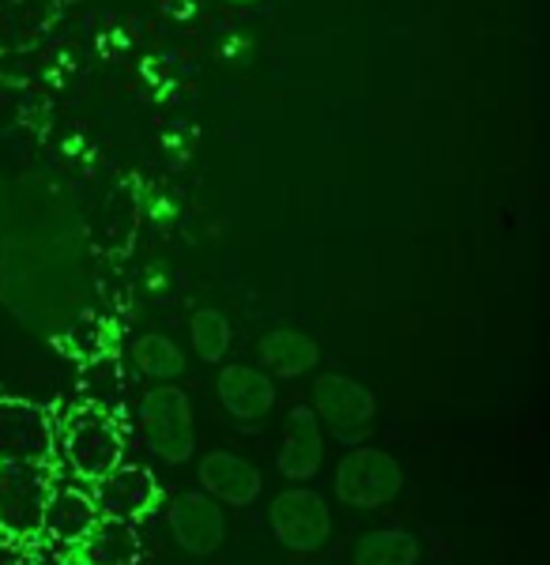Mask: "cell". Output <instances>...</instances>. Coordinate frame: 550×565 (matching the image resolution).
<instances>
[{"instance_id":"obj_1","label":"cell","mask_w":550,"mask_h":565,"mask_svg":"<svg viewBox=\"0 0 550 565\" xmlns=\"http://www.w3.org/2000/svg\"><path fill=\"white\" fill-rule=\"evenodd\" d=\"M50 463H0V535L34 540L42 535L45 501L53 494Z\"/></svg>"},{"instance_id":"obj_2","label":"cell","mask_w":550,"mask_h":565,"mask_svg":"<svg viewBox=\"0 0 550 565\" xmlns=\"http://www.w3.org/2000/svg\"><path fill=\"white\" fill-rule=\"evenodd\" d=\"M121 430L106 412L91 407V412H80L64 426V460L76 471L80 479H103L106 471H114L121 463Z\"/></svg>"},{"instance_id":"obj_3","label":"cell","mask_w":550,"mask_h":565,"mask_svg":"<svg viewBox=\"0 0 550 565\" xmlns=\"http://www.w3.org/2000/svg\"><path fill=\"white\" fill-rule=\"evenodd\" d=\"M140 426H144L148 445L159 457L186 460L192 452V412L181 388H173V385L151 388L140 407Z\"/></svg>"},{"instance_id":"obj_4","label":"cell","mask_w":550,"mask_h":565,"mask_svg":"<svg viewBox=\"0 0 550 565\" xmlns=\"http://www.w3.org/2000/svg\"><path fill=\"white\" fill-rule=\"evenodd\" d=\"M53 423L27 399H0V463H50Z\"/></svg>"},{"instance_id":"obj_5","label":"cell","mask_w":550,"mask_h":565,"mask_svg":"<svg viewBox=\"0 0 550 565\" xmlns=\"http://www.w3.org/2000/svg\"><path fill=\"white\" fill-rule=\"evenodd\" d=\"M403 487L400 463L381 449H355L351 457H343L336 476V490L351 505H384L389 498H396Z\"/></svg>"},{"instance_id":"obj_6","label":"cell","mask_w":550,"mask_h":565,"mask_svg":"<svg viewBox=\"0 0 550 565\" xmlns=\"http://www.w3.org/2000/svg\"><path fill=\"white\" fill-rule=\"evenodd\" d=\"M314 399H317L320 418H325V423L336 430V437H343V441H359V437L370 430L373 412H378V407H373V396L359 385V381L336 377V373H328V377L317 381Z\"/></svg>"},{"instance_id":"obj_7","label":"cell","mask_w":550,"mask_h":565,"mask_svg":"<svg viewBox=\"0 0 550 565\" xmlns=\"http://www.w3.org/2000/svg\"><path fill=\"white\" fill-rule=\"evenodd\" d=\"M328 505L320 501L314 490H290L279 494L272 505V527L279 535V543L295 546V551H317L328 540Z\"/></svg>"},{"instance_id":"obj_8","label":"cell","mask_w":550,"mask_h":565,"mask_svg":"<svg viewBox=\"0 0 550 565\" xmlns=\"http://www.w3.org/2000/svg\"><path fill=\"white\" fill-rule=\"evenodd\" d=\"M159 487H155L151 471L140 463H117L103 479H95V505L103 516H117V521H140L155 505Z\"/></svg>"},{"instance_id":"obj_9","label":"cell","mask_w":550,"mask_h":565,"mask_svg":"<svg viewBox=\"0 0 550 565\" xmlns=\"http://www.w3.org/2000/svg\"><path fill=\"white\" fill-rule=\"evenodd\" d=\"M98 505L95 494L76 487H53L50 501H45V516H42V540L57 543V546H76L98 521Z\"/></svg>"},{"instance_id":"obj_10","label":"cell","mask_w":550,"mask_h":565,"mask_svg":"<svg viewBox=\"0 0 550 565\" xmlns=\"http://www.w3.org/2000/svg\"><path fill=\"white\" fill-rule=\"evenodd\" d=\"M170 527L178 535V543L192 554H212L223 543V513L212 498L204 494H186L173 501L170 509Z\"/></svg>"},{"instance_id":"obj_11","label":"cell","mask_w":550,"mask_h":565,"mask_svg":"<svg viewBox=\"0 0 550 565\" xmlns=\"http://www.w3.org/2000/svg\"><path fill=\"white\" fill-rule=\"evenodd\" d=\"M80 565H133L140 558V535L133 521H117V516H98L95 527L76 546Z\"/></svg>"},{"instance_id":"obj_12","label":"cell","mask_w":550,"mask_h":565,"mask_svg":"<svg viewBox=\"0 0 550 565\" xmlns=\"http://www.w3.org/2000/svg\"><path fill=\"white\" fill-rule=\"evenodd\" d=\"M320 468V426L309 407H295L283 423L279 471L290 479H309Z\"/></svg>"},{"instance_id":"obj_13","label":"cell","mask_w":550,"mask_h":565,"mask_svg":"<svg viewBox=\"0 0 550 565\" xmlns=\"http://www.w3.org/2000/svg\"><path fill=\"white\" fill-rule=\"evenodd\" d=\"M200 479L226 505H250L261 494V471L250 460L234 457V452H212L200 463Z\"/></svg>"},{"instance_id":"obj_14","label":"cell","mask_w":550,"mask_h":565,"mask_svg":"<svg viewBox=\"0 0 550 565\" xmlns=\"http://www.w3.org/2000/svg\"><path fill=\"white\" fill-rule=\"evenodd\" d=\"M219 399L226 404V412L237 418H261L272 412L275 388L261 370L250 366H226L219 373Z\"/></svg>"},{"instance_id":"obj_15","label":"cell","mask_w":550,"mask_h":565,"mask_svg":"<svg viewBox=\"0 0 550 565\" xmlns=\"http://www.w3.org/2000/svg\"><path fill=\"white\" fill-rule=\"evenodd\" d=\"M261 359L264 366L283 373V377H298L317 362V343L302 332H290V328H279V332H268L261 343Z\"/></svg>"},{"instance_id":"obj_16","label":"cell","mask_w":550,"mask_h":565,"mask_svg":"<svg viewBox=\"0 0 550 565\" xmlns=\"http://www.w3.org/2000/svg\"><path fill=\"white\" fill-rule=\"evenodd\" d=\"M50 20H53L50 0H12L8 8H0V50L31 45Z\"/></svg>"},{"instance_id":"obj_17","label":"cell","mask_w":550,"mask_h":565,"mask_svg":"<svg viewBox=\"0 0 550 565\" xmlns=\"http://www.w3.org/2000/svg\"><path fill=\"white\" fill-rule=\"evenodd\" d=\"M419 546L408 532H373L355 551V565H415Z\"/></svg>"},{"instance_id":"obj_18","label":"cell","mask_w":550,"mask_h":565,"mask_svg":"<svg viewBox=\"0 0 550 565\" xmlns=\"http://www.w3.org/2000/svg\"><path fill=\"white\" fill-rule=\"evenodd\" d=\"M136 366L155 381H170L186 370V359H181V351L173 348L167 335H144L136 343Z\"/></svg>"},{"instance_id":"obj_19","label":"cell","mask_w":550,"mask_h":565,"mask_svg":"<svg viewBox=\"0 0 550 565\" xmlns=\"http://www.w3.org/2000/svg\"><path fill=\"white\" fill-rule=\"evenodd\" d=\"M192 348L200 351V359L208 362H219L231 348V324L219 309H200L192 317Z\"/></svg>"}]
</instances>
